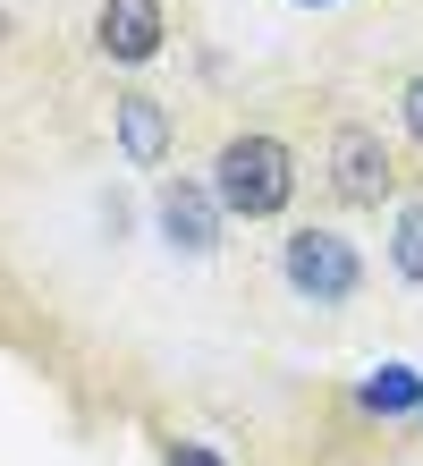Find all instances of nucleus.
<instances>
[{
	"label": "nucleus",
	"instance_id": "obj_12",
	"mask_svg": "<svg viewBox=\"0 0 423 466\" xmlns=\"http://www.w3.org/2000/svg\"><path fill=\"white\" fill-rule=\"evenodd\" d=\"M415 424H423V416H415Z\"/></svg>",
	"mask_w": 423,
	"mask_h": 466
},
{
	"label": "nucleus",
	"instance_id": "obj_10",
	"mask_svg": "<svg viewBox=\"0 0 423 466\" xmlns=\"http://www.w3.org/2000/svg\"><path fill=\"white\" fill-rule=\"evenodd\" d=\"M161 466H229V450H212V441H169Z\"/></svg>",
	"mask_w": 423,
	"mask_h": 466
},
{
	"label": "nucleus",
	"instance_id": "obj_7",
	"mask_svg": "<svg viewBox=\"0 0 423 466\" xmlns=\"http://www.w3.org/2000/svg\"><path fill=\"white\" fill-rule=\"evenodd\" d=\"M356 416H373V424H415V416H423V373H415V365L364 373V381H356Z\"/></svg>",
	"mask_w": 423,
	"mask_h": 466
},
{
	"label": "nucleus",
	"instance_id": "obj_2",
	"mask_svg": "<svg viewBox=\"0 0 423 466\" xmlns=\"http://www.w3.org/2000/svg\"><path fill=\"white\" fill-rule=\"evenodd\" d=\"M279 289L297 297V306H356L364 297V255H356V238L347 229H330V221H297L288 238H279Z\"/></svg>",
	"mask_w": 423,
	"mask_h": 466
},
{
	"label": "nucleus",
	"instance_id": "obj_8",
	"mask_svg": "<svg viewBox=\"0 0 423 466\" xmlns=\"http://www.w3.org/2000/svg\"><path fill=\"white\" fill-rule=\"evenodd\" d=\"M389 271H398L407 289H423V196L389 204Z\"/></svg>",
	"mask_w": 423,
	"mask_h": 466
},
{
	"label": "nucleus",
	"instance_id": "obj_4",
	"mask_svg": "<svg viewBox=\"0 0 423 466\" xmlns=\"http://www.w3.org/2000/svg\"><path fill=\"white\" fill-rule=\"evenodd\" d=\"M153 238L169 255H212L229 238V204H220L212 170H161L153 178Z\"/></svg>",
	"mask_w": 423,
	"mask_h": 466
},
{
	"label": "nucleus",
	"instance_id": "obj_9",
	"mask_svg": "<svg viewBox=\"0 0 423 466\" xmlns=\"http://www.w3.org/2000/svg\"><path fill=\"white\" fill-rule=\"evenodd\" d=\"M398 127H407V145L423 153V68L407 76V86H398Z\"/></svg>",
	"mask_w": 423,
	"mask_h": 466
},
{
	"label": "nucleus",
	"instance_id": "obj_5",
	"mask_svg": "<svg viewBox=\"0 0 423 466\" xmlns=\"http://www.w3.org/2000/svg\"><path fill=\"white\" fill-rule=\"evenodd\" d=\"M110 145H119V161H127V170L161 178V170H169V153H178V111H169L161 94L127 86L119 102H110Z\"/></svg>",
	"mask_w": 423,
	"mask_h": 466
},
{
	"label": "nucleus",
	"instance_id": "obj_3",
	"mask_svg": "<svg viewBox=\"0 0 423 466\" xmlns=\"http://www.w3.org/2000/svg\"><path fill=\"white\" fill-rule=\"evenodd\" d=\"M322 178H330V196L347 204V212H381V204H398V145L373 127V119H338L330 127V145H322Z\"/></svg>",
	"mask_w": 423,
	"mask_h": 466
},
{
	"label": "nucleus",
	"instance_id": "obj_1",
	"mask_svg": "<svg viewBox=\"0 0 423 466\" xmlns=\"http://www.w3.org/2000/svg\"><path fill=\"white\" fill-rule=\"evenodd\" d=\"M212 187H220V204H229V221H279V212L297 204V145L288 136H271V127H237L229 145L212 153Z\"/></svg>",
	"mask_w": 423,
	"mask_h": 466
},
{
	"label": "nucleus",
	"instance_id": "obj_11",
	"mask_svg": "<svg viewBox=\"0 0 423 466\" xmlns=\"http://www.w3.org/2000/svg\"><path fill=\"white\" fill-rule=\"evenodd\" d=\"M288 9H338V0H288Z\"/></svg>",
	"mask_w": 423,
	"mask_h": 466
},
{
	"label": "nucleus",
	"instance_id": "obj_6",
	"mask_svg": "<svg viewBox=\"0 0 423 466\" xmlns=\"http://www.w3.org/2000/svg\"><path fill=\"white\" fill-rule=\"evenodd\" d=\"M94 51L110 68H145L169 51V0H94Z\"/></svg>",
	"mask_w": 423,
	"mask_h": 466
}]
</instances>
